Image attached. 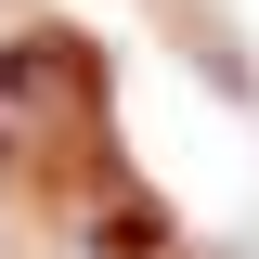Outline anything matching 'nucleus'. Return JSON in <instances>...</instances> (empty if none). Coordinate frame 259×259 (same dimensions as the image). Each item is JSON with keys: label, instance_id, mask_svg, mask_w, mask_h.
<instances>
[{"label": "nucleus", "instance_id": "obj_1", "mask_svg": "<svg viewBox=\"0 0 259 259\" xmlns=\"http://www.w3.org/2000/svg\"><path fill=\"white\" fill-rule=\"evenodd\" d=\"M13 156H26V130H13V104H0V168H13Z\"/></svg>", "mask_w": 259, "mask_h": 259}]
</instances>
